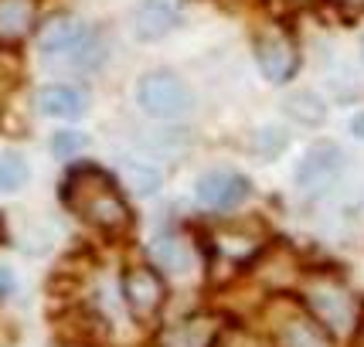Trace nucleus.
<instances>
[{"instance_id":"nucleus-15","label":"nucleus","mask_w":364,"mask_h":347,"mask_svg":"<svg viewBox=\"0 0 364 347\" xmlns=\"http://www.w3.org/2000/svg\"><path fill=\"white\" fill-rule=\"evenodd\" d=\"M28 177H31V167L21 154H14V150L0 154V194H17L28 184Z\"/></svg>"},{"instance_id":"nucleus-8","label":"nucleus","mask_w":364,"mask_h":347,"mask_svg":"<svg viewBox=\"0 0 364 347\" xmlns=\"http://www.w3.org/2000/svg\"><path fill=\"white\" fill-rule=\"evenodd\" d=\"M341 167H344V154L333 143H317L303 154L300 167H296V184L306 191L323 188L327 181H333L341 174Z\"/></svg>"},{"instance_id":"nucleus-4","label":"nucleus","mask_w":364,"mask_h":347,"mask_svg":"<svg viewBox=\"0 0 364 347\" xmlns=\"http://www.w3.org/2000/svg\"><path fill=\"white\" fill-rule=\"evenodd\" d=\"M119 289H123V300H127L129 314L136 320H154L160 314L164 300H167V283H164V276L154 266L123 269Z\"/></svg>"},{"instance_id":"nucleus-19","label":"nucleus","mask_w":364,"mask_h":347,"mask_svg":"<svg viewBox=\"0 0 364 347\" xmlns=\"http://www.w3.org/2000/svg\"><path fill=\"white\" fill-rule=\"evenodd\" d=\"M14 289H17V276L7 266H0V300H7Z\"/></svg>"},{"instance_id":"nucleus-16","label":"nucleus","mask_w":364,"mask_h":347,"mask_svg":"<svg viewBox=\"0 0 364 347\" xmlns=\"http://www.w3.org/2000/svg\"><path fill=\"white\" fill-rule=\"evenodd\" d=\"M283 347H331V341L314 320H293L283 327Z\"/></svg>"},{"instance_id":"nucleus-14","label":"nucleus","mask_w":364,"mask_h":347,"mask_svg":"<svg viewBox=\"0 0 364 347\" xmlns=\"http://www.w3.org/2000/svg\"><path fill=\"white\" fill-rule=\"evenodd\" d=\"M119 177H123V184H127L133 194H140V198L157 194L160 184H164V174H160L154 164H146V160H123V164H119Z\"/></svg>"},{"instance_id":"nucleus-3","label":"nucleus","mask_w":364,"mask_h":347,"mask_svg":"<svg viewBox=\"0 0 364 347\" xmlns=\"http://www.w3.org/2000/svg\"><path fill=\"white\" fill-rule=\"evenodd\" d=\"M136 106L146 116L174 119L191 110V92L184 79H177L174 72H146L136 82Z\"/></svg>"},{"instance_id":"nucleus-17","label":"nucleus","mask_w":364,"mask_h":347,"mask_svg":"<svg viewBox=\"0 0 364 347\" xmlns=\"http://www.w3.org/2000/svg\"><path fill=\"white\" fill-rule=\"evenodd\" d=\"M286 112L303 119V123H310V127H317L320 119H323V102L314 92H296L286 99Z\"/></svg>"},{"instance_id":"nucleus-12","label":"nucleus","mask_w":364,"mask_h":347,"mask_svg":"<svg viewBox=\"0 0 364 347\" xmlns=\"http://www.w3.org/2000/svg\"><path fill=\"white\" fill-rule=\"evenodd\" d=\"M218 337V320L215 316H188L164 331L160 347H211Z\"/></svg>"},{"instance_id":"nucleus-1","label":"nucleus","mask_w":364,"mask_h":347,"mask_svg":"<svg viewBox=\"0 0 364 347\" xmlns=\"http://www.w3.org/2000/svg\"><path fill=\"white\" fill-rule=\"evenodd\" d=\"M62 205L95 232L119 235L127 232L133 211H129L119 181L109 171L95 167V164H79L65 174L62 181Z\"/></svg>"},{"instance_id":"nucleus-18","label":"nucleus","mask_w":364,"mask_h":347,"mask_svg":"<svg viewBox=\"0 0 364 347\" xmlns=\"http://www.w3.org/2000/svg\"><path fill=\"white\" fill-rule=\"evenodd\" d=\"M85 146H89V137H85V133H79V129H62V133H55V140H51V154L58 160H72V157H79Z\"/></svg>"},{"instance_id":"nucleus-6","label":"nucleus","mask_w":364,"mask_h":347,"mask_svg":"<svg viewBox=\"0 0 364 347\" xmlns=\"http://www.w3.org/2000/svg\"><path fill=\"white\" fill-rule=\"evenodd\" d=\"M249 191H252L249 177H242L235 171H211L194 184L198 201L211 208V211H232V208H238L249 198Z\"/></svg>"},{"instance_id":"nucleus-7","label":"nucleus","mask_w":364,"mask_h":347,"mask_svg":"<svg viewBox=\"0 0 364 347\" xmlns=\"http://www.w3.org/2000/svg\"><path fill=\"white\" fill-rule=\"evenodd\" d=\"M255 62H259V72L269 82H289L296 75L300 55H296V45L286 34L266 31L259 34V41H255Z\"/></svg>"},{"instance_id":"nucleus-10","label":"nucleus","mask_w":364,"mask_h":347,"mask_svg":"<svg viewBox=\"0 0 364 347\" xmlns=\"http://www.w3.org/2000/svg\"><path fill=\"white\" fill-rule=\"evenodd\" d=\"M85 106H89L85 92L75 85H65V82L45 85L38 92V110H41V116H51V119H79Z\"/></svg>"},{"instance_id":"nucleus-9","label":"nucleus","mask_w":364,"mask_h":347,"mask_svg":"<svg viewBox=\"0 0 364 347\" xmlns=\"http://www.w3.org/2000/svg\"><path fill=\"white\" fill-rule=\"evenodd\" d=\"M177 28V7L171 0H140L133 14V31L140 41H160Z\"/></svg>"},{"instance_id":"nucleus-21","label":"nucleus","mask_w":364,"mask_h":347,"mask_svg":"<svg viewBox=\"0 0 364 347\" xmlns=\"http://www.w3.org/2000/svg\"><path fill=\"white\" fill-rule=\"evenodd\" d=\"M350 133H354V137H361V140H364V112H361V116H354V119H350Z\"/></svg>"},{"instance_id":"nucleus-20","label":"nucleus","mask_w":364,"mask_h":347,"mask_svg":"<svg viewBox=\"0 0 364 347\" xmlns=\"http://www.w3.org/2000/svg\"><path fill=\"white\" fill-rule=\"evenodd\" d=\"M331 4L344 14H364V0H331Z\"/></svg>"},{"instance_id":"nucleus-5","label":"nucleus","mask_w":364,"mask_h":347,"mask_svg":"<svg viewBox=\"0 0 364 347\" xmlns=\"http://www.w3.org/2000/svg\"><path fill=\"white\" fill-rule=\"evenodd\" d=\"M306 303H310V314L327 333H348L354 327V297L341 283H317L310 286L306 293Z\"/></svg>"},{"instance_id":"nucleus-11","label":"nucleus","mask_w":364,"mask_h":347,"mask_svg":"<svg viewBox=\"0 0 364 347\" xmlns=\"http://www.w3.org/2000/svg\"><path fill=\"white\" fill-rule=\"evenodd\" d=\"M38 0H0V45H17L34 31Z\"/></svg>"},{"instance_id":"nucleus-13","label":"nucleus","mask_w":364,"mask_h":347,"mask_svg":"<svg viewBox=\"0 0 364 347\" xmlns=\"http://www.w3.org/2000/svg\"><path fill=\"white\" fill-rule=\"evenodd\" d=\"M150 259H154V266L164 269V272L184 276L191 269V262H194V252H191V245L184 235L167 232V235H157L150 242Z\"/></svg>"},{"instance_id":"nucleus-2","label":"nucleus","mask_w":364,"mask_h":347,"mask_svg":"<svg viewBox=\"0 0 364 347\" xmlns=\"http://www.w3.org/2000/svg\"><path fill=\"white\" fill-rule=\"evenodd\" d=\"M95 38L99 34L89 24H82L79 17H55L38 34V51L48 62L89 65L95 58Z\"/></svg>"},{"instance_id":"nucleus-22","label":"nucleus","mask_w":364,"mask_h":347,"mask_svg":"<svg viewBox=\"0 0 364 347\" xmlns=\"http://www.w3.org/2000/svg\"><path fill=\"white\" fill-rule=\"evenodd\" d=\"M361 51H364V45H361Z\"/></svg>"}]
</instances>
